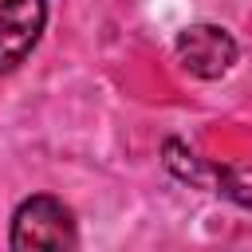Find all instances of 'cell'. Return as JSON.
Here are the masks:
<instances>
[{
	"instance_id": "cell-2",
	"label": "cell",
	"mask_w": 252,
	"mask_h": 252,
	"mask_svg": "<svg viewBox=\"0 0 252 252\" xmlns=\"http://www.w3.org/2000/svg\"><path fill=\"white\" fill-rule=\"evenodd\" d=\"M177 63L193 75V79H224L236 67V39L220 28V24H189L185 32H177Z\"/></svg>"
},
{
	"instance_id": "cell-3",
	"label": "cell",
	"mask_w": 252,
	"mask_h": 252,
	"mask_svg": "<svg viewBox=\"0 0 252 252\" xmlns=\"http://www.w3.org/2000/svg\"><path fill=\"white\" fill-rule=\"evenodd\" d=\"M47 28V0H0V75L16 71Z\"/></svg>"
},
{
	"instance_id": "cell-4",
	"label": "cell",
	"mask_w": 252,
	"mask_h": 252,
	"mask_svg": "<svg viewBox=\"0 0 252 252\" xmlns=\"http://www.w3.org/2000/svg\"><path fill=\"white\" fill-rule=\"evenodd\" d=\"M209 193H220L232 205L252 209V165H220V161H213Z\"/></svg>"
},
{
	"instance_id": "cell-1",
	"label": "cell",
	"mask_w": 252,
	"mask_h": 252,
	"mask_svg": "<svg viewBox=\"0 0 252 252\" xmlns=\"http://www.w3.org/2000/svg\"><path fill=\"white\" fill-rule=\"evenodd\" d=\"M8 244L16 252H63V248H75L79 244L75 213L51 193L24 197L16 205V213H12Z\"/></svg>"
}]
</instances>
